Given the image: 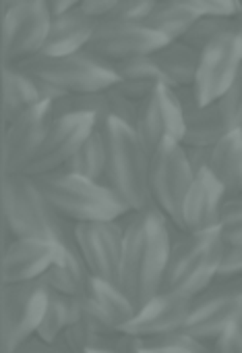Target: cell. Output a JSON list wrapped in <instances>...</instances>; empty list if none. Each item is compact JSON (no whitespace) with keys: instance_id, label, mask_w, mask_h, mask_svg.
<instances>
[{"instance_id":"6da1fadb","label":"cell","mask_w":242,"mask_h":353,"mask_svg":"<svg viewBox=\"0 0 242 353\" xmlns=\"http://www.w3.org/2000/svg\"><path fill=\"white\" fill-rule=\"evenodd\" d=\"M122 227L124 248L116 285L139 310L164 287L174 243V225L155 206H149L147 210L131 212V219Z\"/></svg>"},{"instance_id":"7a4b0ae2","label":"cell","mask_w":242,"mask_h":353,"mask_svg":"<svg viewBox=\"0 0 242 353\" xmlns=\"http://www.w3.org/2000/svg\"><path fill=\"white\" fill-rule=\"evenodd\" d=\"M102 129L108 148L104 183L131 208V212L147 210L153 206L149 185L151 154L131 125L118 119H106Z\"/></svg>"},{"instance_id":"3957f363","label":"cell","mask_w":242,"mask_h":353,"mask_svg":"<svg viewBox=\"0 0 242 353\" xmlns=\"http://www.w3.org/2000/svg\"><path fill=\"white\" fill-rule=\"evenodd\" d=\"M3 214L13 239H48L73 245V233L30 174H5Z\"/></svg>"},{"instance_id":"277c9868","label":"cell","mask_w":242,"mask_h":353,"mask_svg":"<svg viewBox=\"0 0 242 353\" xmlns=\"http://www.w3.org/2000/svg\"><path fill=\"white\" fill-rule=\"evenodd\" d=\"M36 181L52 208L73 225L120 221L131 214V208L106 183L67 170L36 176Z\"/></svg>"},{"instance_id":"5b68a950","label":"cell","mask_w":242,"mask_h":353,"mask_svg":"<svg viewBox=\"0 0 242 353\" xmlns=\"http://www.w3.org/2000/svg\"><path fill=\"white\" fill-rule=\"evenodd\" d=\"M223 248L226 243L221 241L217 229L184 233L174 239L162 291L190 299L205 293L217 279Z\"/></svg>"},{"instance_id":"8992f818","label":"cell","mask_w":242,"mask_h":353,"mask_svg":"<svg viewBox=\"0 0 242 353\" xmlns=\"http://www.w3.org/2000/svg\"><path fill=\"white\" fill-rule=\"evenodd\" d=\"M19 69L67 94H96L106 92L118 83L114 65L102 61L89 50H81L69 57L38 54L21 63Z\"/></svg>"},{"instance_id":"52a82bcc","label":"cell","mask_w":242,"mask_h":353,"mask_svg":"<svg viewBox=\"0 0 242 353\" xmlns=\"http://www.w3.org/2000/svg\"><path fill=\"white\" fill-rule=\"evenodd\" d=\"M195 176L197 174L190 168L184 145L180 141H164L151 154L149 185H151L153 206L180 231H182V204Z\"/></svg>"},{"instance_id":"ba28073f","label":"cell","mask_w":242,"mask_h":353,"mask_svg":"<svg viewBox=\"0 0 242 353\" xmlns=\"http://www.w3.org/2000/svg\"><path fill=\"white\" fill-rule=\"evenodd\" d=\"M50 287L44 279L30 283L3 285V349L13 353L23 341L34 336L44 320Z\"/></svg>"},{"instance_id":"9c48e42d","label":"cell","mask_w":242,"mask_h":353,"mask_svg":"<svg viewBox=\"0 0 242 353\" xmlns=\"http://www.w3.org/2000/svg\"><path fill=\"white\" fill-rule=\"evenodd\" d=\"M242 73V23L201 50L192 94L199 104L219 100Z\"/></svg>"},{"instance_id":"30bf717a","label":"cell","mask_w":242,"mask_h":353,"mask_svg":"<svg viewBox=\"0 0 242 353\" xmlns=\"http://www.w3.org/2000/svg\"><path fill=\"white\" fill-rule=\"evenodd\" d=\"M242 310V279L215 281L205 293L195 297L192 310L184 324V332L213 345L234 322Z\"/></svg>"},{"instance_id":"8fae6325","label":"cell","mask_w":242,"mask_h":353,"mask_svg":"<svg viewBox=\"0 0 242 353\" xmlns=\"http://www.w3.org/2000/svg\"><path fill=\"white\" fill-rule=\"evenodd\" d=\"M52 11L48 3H30L5 11L3 21V59L5 65L21 63L42 54L50 28Z\"/></svg>"},{"instance_id":"7c38bea8","label":"cell","mask_w":242,"mask_h":353,"mask_svg":"<svg viewBox=\"0 0 242 353\" xmlns=\"http://www.w3.org/2000/svg\"><path fill=\"white\" fill-rule=\"evenodd\" d=\"M135 131L149 154H153L164 141L182 143L184 114L174 88L166 83H157L153 88V92L139 104Z\"/></svg>"},{"instance_id":"4fadbf2b","label":"cell","mask_w":242,"mask_h":353,"mask_svg":"<svg viewBox=\"0 0 242 353\" xmlns=\"http://www.w3.org/2000/svg\"><path fill=\"white\" fill-rule=\"evenodd\" d=\"M73 245L94 279L116 283L124 248V227L120 221L73 225Z\"/></svg>"},{"instance_id":"5bb4252c","label":"cell","mask_w":242,"mask_h":353,"mask_svg":"<svg viewBox=\"0 0 242 353\" xmlns=\"http://www.w3.org/2000/svg\"><path fill=\"white\" fill-rule=\"evenodd\" d=\"M166 44L168 40L145 23H122L102 19L85 50L110 65H118L131 59L149 57Z\"/></svg>"},{"instance_id":"9a60e30c","label":"cell","mask_w":242,"mask_h":353,"mask_svg":"<svg viewBox=\"0 0 242 353\" xmlns=\"http://www.w3.org/2000/svg\"><path fill=\"white\" fill-rule=\"evenodd\" d=\"M100 125L102 121L96 114L56 117L42 150L23 174H30L36 179V176L63 170Z\"/></svg>"},{"instance_id":"2e32d148","label":"cell","mask_w":242,"mask_h":353,"mask_svg":"<svg viewBox=\"0 0 242 353\" xmlns=\"http://www.w3.org/2000/svg\"><path fill=\"white\" fill-rule=\"evenodd\" d=\"M54 123L52 102H42L15 123L5 127L3 166L5 174H23L42 150Z\"/></svg>"},{"instance_id":"e0dca14e","label":"cell","mask_w":242,"mask_h":353,"mask_svg":"<svg viewBox=\"0 0 242 353\" xmlns=\"http://www.w3.org/2000/svg\"><path fill=\"white\" fill-rule=\"evenodd\" d=\"M192 301L195 299L184 295L160 291L151 301L137 310L135 318L122 328V334L145 341L182 330L192 310Z\"/></svg>"},{"instance_id":"ac0fdd59","label":"cell","mask_w":242,"mask_h":353,"mask_svg":"<svg viewBox=\"0 0 242 353\" xmlns=\"http://www.w3.org/2000/svg\"><path fill=\"white\" fill-rule=\"evenodd\" d=\"M65 245L48 239H13L3 256V285L40 281L60 260Z\"/></svg>"},{"instance_id":"d6986e66","label":"cell","mask_w":242,"mask_h":353,"mask_svg":"<svg viewBox=\"0 0 242 353\" xmlns=\"http://www.w3.org/2000/svg\"><path fill=\"white\" fill-rule=\"evenodd\" d=\"M226 200L228 194L223 185L209 172V168L197 172L182 204V231L203 233L217 229Z\"/></svg>"},{"instance_id":"ffe728a7","label":"cell","mask_w":242,"mask_h":353,"mask_svg":"<svg viewBox=\"0 0 242 353\" xmlns=\"http://www.w3.org/2000/svg\"><path fill=\"white\" fill-rule=\"evenodd\" d=\"M182 114H184V139L182 145L192 148H213L226 133V125L219 117L217 104H199L192 88H178L176 90Z\"/></svg>"},{"instance_id":"44dd1931","label":"cell","mask_w":242,"mask_h":353,"mask_svg":"<svg viewBox=\"0 0 242 353\" xmlns=\"http://www.w3.org/2000/svg\"><path fill=\"white\" fill-rule=\"evenodd\" d=\"M98 19L83 13L79 7L52 17V28L42 50L44 57H69L85 50L98 30Z\"/></svg>"},{"instance_id":"7402d4cb","label":"cell","mask_w":242,"mask_h":353,"mask_svg":"<svg viewBox=\"0 0 242 353\" xmlns=\"http://www.w3.org/2000/svg\"><path fill=\"white\" fill-rule=\"evenodd\" d=\"M89 312L110 330V332H122V328L135 318L137 307L135 303L124 295V291L110 281L94 279L89 283V291L83 297Z\"/></svg>"},{"instance_id":"603a6c76","label":"cell","mask_w":242,"mask_h":353,"mask_svg":"<svg viewBox=\"0 0 242 353\" xmlns=\"http://www.w3.org/2000/svg\"><path fill=\"white\" fill-rule=\"evenodd\" d=\"M42 94L38 88V81L28 75L23 69L5 65L3 71V117L5 127L15 123L19 117L42 104Z\"/></svg>"},{"instance_id":"cb8c5ba5","label":"cell","mask_w":242,"mask_h":353,"mask_svg":"<svg viewBox=\"0 0 242 353\" xmlns=\"http://www.w3.org/2000/svg\"><path fill=\"white\" fill-rule=\"evenodd\" d=\"M209 172L223 185L228 198H236L242 190V131L226 133L213 148Z\"/></svg>"},{"instance_id":"d4e9b609","label":"cell","mask_w":242,"mask_h":353,"mask_svg":"<svg viewBox=\"0 0 242 353\" xmlns=\"http://www.w3.org/2000/svg\"><path fill=\"white\" fill-rule=\"evenodd\" d=\"M199 57L201 52L184 44L182 40L168 42L166 46H162L160 50L151 54V59L155 61L157 69L164 75V81L174 90L192 88L195 75L199 69Z\"/></svg>"},{"instance_id":"484cf974","label":"cell","mask_w":242,"mask_h":353,"mask_svg":"<svg viewBox=\"0 0 242 353\" xmlns=\"http://www.w3.org/2000/svg\"><path fill=\"white\" fill-rule=\"evenodd\" d=\"M44 281L48 283V287L52 291H56L65 297H71V299H79V297L87 295L91 274H89L81 254L77 252V248L65 245L60 260L48 270Z\"/></svg>"},{"instance_id":"4316f807","label":"cell","mask_w":242,"mask_h":353,"mask_svg":"<svg viewBox=\"0 0 242 353\" xmlns=\"http://www.w3.org/2000/svg\"><path fill=\"white\" fill-rule=\"evenodd\" d=\"M197 17L199 13L192 11L182 0H157L145 26L164 36L168 42H178L186 36Z\"/></svg>"},{"instance_id":"83f0119b","label":"cell","mask_w":242,"mask_h":353,"mask_svg":"<svg viewBox=\"0 0 242 353\" xmlns=\"http://www.w3.org/2000/svg\"><path fill=\"white\" fill-rule=\"evenodd\" d=\"M104 125V123H102ZM102 125L89 135V139L81 145V150L67 162L63 170L85 176L91 181H106V166H108V148H106V135Z\"/></svg>"},{"instance_id":"f1b7e54d","label":"cell","mask_w":242,"mask_h":353,"mask_svg":"<svg viewBox=\"0 0 242 353\" xmlns=\"http://www.w3.org/2000/svg\"><path fill=\"white\" fill-rule=\"evenodd\" d=\"M79 318V299L65 297L56 291L50 289V299L48 307L44 314V320L38 328V336L44 339L50 345H56L63 334L73 326V322Z\"/></svg>"},{"instance_id":"f546056e","label":"cell","mask_w":242,"mask_h":353,"mask_svg":"<svg viewBox=\"0 0 242 353\" xmlns=\"http://www.w3.org/2000/svg\"><path fill=\"white\" fill-rule=\"evenodd\" d=\"M54 119L65 114H96L102 123L110 119L108 90L96 94H69L63 100L54 102Z\"/></svg>"},{"instance_id":"4dcf8cb0","label":"cell","mask_w":242,"mask_h":353,"mask_svg":"<svg viewBox=\"0 0 242 353\" xmlns=\"http://www.w3.org/2000/svg\"><path fill=\"white\" fill-rule=\"evenodd\" d=\"M238 26V19H226V17H209V15H199L197 21L192 23V28L186 32V36L182 38L184 44L192 46L195 50H203L205 46H209L213 40H217L219 36H223L226 32H230L232 28Z\"/></svg>"},{"instance_id":"1f68e13d","label":"cell","mask_w":242,"mask_h":353,"mask_svg":"<svg viewBox=\"0 0 242 353\" xmlns=\"http://www.w3.org/2000/svg\"><path fill=\"white\" fill-rule=\"evenodd\" d=\"M114 71L118 75V81H141V83H166L162 71L157 69L155 61L149 57H139V59H131L124 63L114 65ZM168 85V83H166Z\"/></svg>"},{"instance_id":"d6a6232c","label":"cell","mask_w":242,"mask_h":353,"mask_svg":"<svg viewBox=\"0 0 242 353\" xmlns=\"http://www.w3.org/2000/svg\"><path fill=\"white\" fill-rule=\"evenodd\" d=\"M217 231L226 245L242 248V196L226 200Z\"/></svg>"},{"instance_id":"836d02e7","label":"cell","mask_w":242,"mask_h":353,"mask_svg":"<svg viewBox=\"0 0 242 353\" xmlns=\"http://www.w3.org/2000/svg\"><path fill=\"white\" fill-rule=\"evenodd\" d=\"M215 104L228 133L242 129V73L228 88V92L219 100H215Z\"/></svg>"},{"instance_id":"e575fe53","label":"cell","mask_w":242,"mask_h":353,"mask_svg":"<svg viewBox=\"0 0 242 353\" xmlns=\"http://www.w3.org/2000/svg\"><path fill=\"white\" fill-rule=\"evenodd\" d=\"M182 3H186L199 15H209V17L238 19L242 13L240 0H182Z\"/></svg>"},{"instance_id":"d590c367","label":"cell","mask_w":242,"mask_h":353,"mask_svg":"<svg viewBox=\"0 0 242 353\" xmlns=\"http://www.w3.org/2000/svg\"><path fill=\"white\" fill-rule=\"evenodd\" d=\"M155 3L157 0H120L118 7L106 19L122 23H145Z\"/></svg>"},{"instance_id":"8d00e7d4","label":"cell","mask_w":242,"mask_h":353,"mask_svg":"<svg viewBox=\"0 0 242 353\" xmlns=\"http://www.w3.org/2000/svg\"><path fill=\"white\" fill-rule=\"evenodd\" d=\"M108 104H110V119H118L135 129L137 114H139V102L122 96L116 88L108 90Z\"/></svg>"},{"instance_id":"74e56055","label":"cell","mask_w":242,"mask_h":353,"mask_svg":"<svg viewBox=\"0 0 242 353\" xmlns=\"http://www.w3.org/2000/svg\"><path fill=\"white\" fill-rule=\"evenodd\" d=\"M238 279H242V248L226 245L215 281H238Z\"/></svg>"},{"instance_id":"f35d334b","label":"cell","mask_w":242,"mask_h":353,"mask_svg":"<svg viewBox=\"0 0 242 353\" xmlns=\"http://www.w3.org/2000/svg\"><path fill=\"white\" fill-rule=\"evenodd\" d=\"M213 353H242V326L234 322L215 343Z\"/></svg>"},{"instance_id":"ab89813d","label":"cell","mask_w":242,"mask_h":353,"mask_svg":"<svg viewBox=\"0 0 242 353\" xmlns=\"http://www.w3.org/2000/svg\"><path fill=\"white\" fill-rule=\"evenodd\" d=\"M120 0H83V3L79 5V9L83 13H87L89 17L102 21L106 17H110V13L118 7Z\"/></svg>"},{"instance_id":"60d3db41","label":"cell","mask_w":242,"mask_h":353,"mask_svg":"<svg viewBox=\"0 0 242 353\" xmlns=\"http://www.w3.org/2000/svg\"><path fill=\"white\" fill-rule=\"evenodd\" d=\"M184 152H186V158H188V164L190 168L197 172L209 168V160H211V148H192V145H184Z\"/></svg>"},{"instance_id":"b9f144b4","label":"cell","mask_w":242,"mask_h":353,"mask_svg":"<svg viewBox=\"0 0 242 353\" xmlns=\"http://www.w3.org/2000/svg\"><path fill=\"white\" fill-rule=\"evenodd\" d=\"M13 353H58V347L50 345L44 339H40L38 334H34L28 341H23Z\"/></svg>"},{"instance_id":"7bdbcfd3","label":"cell","mask_w":242,"mask_h":353,"mask_svg":"<svg viewBox=\"0 0 242 353\" xmlns=\"http://www.w3.org/2000/svg\"><path fill=\"white\" fill-rule=\"evenodd\" d=\"M137 353H190L180 347H170V345H143L137 341Z\"/></svg>"},{"instance_id":"ee69618b","label":"cell","mask_w":242,"mask_h":353,"mask_svg":"<svg viewBox=\"0 0 242 353\" xmlns=\"http://www.w3.org/2000/svg\"><path fill=\"white\" fill-rule=\"evenodd\" d=\"M83 0H48L52 15H60V13H67L71 9H77Z\"/></svg>"},{"instance_id":"f6af8a7d","label":"cell","mask_w":242,"mask_h":353,"mask_svg":"<svg viewBox=\"0 0 242 353\" xmlns=\"http://www.w3.org/2000/svg\"><path fill=\"white\" fill-rule=\"evenodd\" d=\"M30 3H48V0H3V9H13V7H21V5H30Z\"/></svg>"},{"instance_id":"bcb514c9","label":"cell","mask_w":242,"mask_h":353,"mask_svg":"<svg viewBox=\"0 0 242 353\" xmlns=\"http://www.w3.org/2000/svg\"><path fill=\"white\" fill-rule=\"evenodd\" d=\"M87 353H137V351H122V349H102V347H94Z\"/></svg>"},{"instance_id":"7dc6e473","label":"cell","mask_w":242,"mask_h":353,"mask_svg":"<svg viewBox=\"0 0 242 353\" xmlns=\"http://www.w3.org/2000/svg\"><path fill=\"white\" fill-rule=\"evenodd\" d=\"M238 322H240V326H242V310H240V318H238Z\"/></svg>"},{"instance_id":"c3c4849f","label":"cell","mask_w":242,"mask_h":353,"mask_svg":"<svg viewBox=\"0 0 242 353\" xmlns=\"http://www.w3.org/2000/svg\"><path fill=\"white\" fill-rule=\"evenodd\" d=\"M238 21H240V23H242V13H240V17H238Z\"/></svg>"},{"instance_id":"681fc988","label":"cell","mask_w":242,"mask_h":353,"mask_svg":"<svg viewBox=\"0 0 242 353\" xmlns=\"http://www.w3.org/2000/svg\"><path fill=\"white\" fill-rule=\"evenodd\" d=\"M238 196H242V190H240V194H238Z\"/></svg>"},{"instance_id":"f907efd6","label":"cell","mask_w":242,"mask_h":353,"mask_svg":"<svg viewBox=\"0 0 242 353\" xmlns=\"http://www.w3.org/2000/svg\"><path fill=\"white\" fill-rule=\"evenodd\" d=\"M240 3H242V0H240Z\"/></svg>"},{"instance_id":"816d5d0a","label":"cell","mask_w":242,"mask_h":353,"mask_svg":"<svg viewBox=\"0 0 242 353\" xmlns=\"http://www.w3.org/2000/svg\"><path fill=\"white\" fill-rule=\"evenodd\" d=\"M240 131H242V129H240Z\"/></svg>"}]
</instances>
